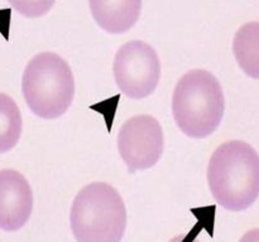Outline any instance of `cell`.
I'll return each mask as SVG.
<instances>
[{"mask_svg": "<svg viewBox=\"0 0 259 242\" xmlns=\"http://www.w3.org/2000/svg\"><path fill=\"white\" fill-rule=\"evenodd\" d=\"M207 183L215 201L230 212H242L259 197V155L240 140L222 144L207 165Z\"/></svg>", "mask_w": 259, "mask_h": 242, "instance_id": "6da1fadb", "label": "cell"}, {"mask_svg": "<svg viewBox=\"0 0 259 242\" xmlns=\"http://www.w3.org/2000/svg\"><path fill=\"white\" fill-rule=\"evenodd\" d=\"M224 92L212 73L192 70L177 82L172 96V112L180 130L194 139L211 135L223 120Z\"/></svg>", "mask_w": 259, "mask_h": 242, "instance_id": "7a4b0ae2", "label": "cell"}, {"mask_svg": "<svg viewBox=\"0 0 259 242\" xmlns=\"http://www.w3.org/2000/svg\"><path fill=\"white\" fill-rule=\"evenodd\" d=\"M70 226L77 242H121L126 228V208L113 186L94 182L73 199Z\"/></svg>", "mask_w": 259, "mask_h": 242, "instance_id": "3957f363", "label": "cell"}, {"mask_svg": "<svg viewBox=\"0 0 259 242\" xmlns=\"http://www.w3.org/2000/svg\"><path fill=\"white\" fill-rule=\"evenodd\" d=\"M22 92L28 107L38 117H60L68 110L75 96L71 67L57 53H38L23 73Z\"/></svg>", "mask_w": 259, "mask_h": 242, "instance_id": "277c9868", "label": "cell"}, {"mask_svg": "<svg viewBox=\"0 0 259 242\" xmlns=\"http://www.w3.org/2000/svg\"><path fill=\"white\" fill-rule=\"evenodd\" d=\"M113 73L116 86L126 97L142 100L156 91L161 62L152 45L143 40H131L116 50Z\"/></svg>", "mask_w": 259, "mask_h": 242, "instance_id": "5b68a950", "label": "cell"}, {"mask_svg": "<svg viewBox=\"0 0 259 242\" xmlns=\"http://www.w3.org/2000/svg\"><path fill=\"white\" fill-rule=\"evenodd\" d=\"M164 148L161 124L151 115L129 118L118 134V150L131 174L158 163Z\"/></svg>", "mask_w": 259, "mask_h": 242, "instance_id": "8992f818", "label": "cell"}, {"mask_svg": "<svg viewBox=\"0 0 259 242\" xmlns=\"http://www.w3.org/2000/svg\"><path fill=\"white\" fill-rule=\"evenodd\" d=\"M33 193L23 174L13 169L0 170V229L15 232L29 219Z\"/></svg>", "mask_w": 259, "mask_h": 242, "instance_id": "52a82bcc", "label": "cell"}, {"mask_svg": "<svg viewBox=\"0 0 259 242\" xmlns=\"http://www.w3.org/2000/svg\"><path fill=\"white\" fill-rule=\"evenodd\" d=\"M96 24L110 34H123L136 25L142 0H89Z\"/></svg>", "mask_w": 259, "mask_h": 242, "instance_id": "ba28073f", "label": "cell"}, {"mask_svg": "<svg viewBox=\"0 0 259 242\" xmlns=\"http://www.w3.org/2000/svg\"><path fill=\"white\" fill-rule=\"evenodd\" d=\"M233 53L239 67L249 77L259 78V22H249L238 29Z\"/></svg>", "mask_w": 259, "mask_h": 242, "instance_id": "9c48e42d", "label": "cell"}, {"mask_svg": "<svg viewBox=\"0 0 259 242\" xmlns=\"http://www.w3.org/2000/svg\"><path fill=\"white\" fill-rule=\"evenodd\" d=\"M22 129V113L17 102L9 95L0 92V154L15 148Z\"/></svg>", "mask_w": 259, "mask_h": 242, "instance_id": "30bf717a", "label": "cell"}, {"mask_svg": "<svg viewBox=\"0 0 259 242\" xmlns=\"http://www.w3.org/2000/svg\"><path fill=\"white\" fill-rule=\"evenodd\" d=\"M10 7L20 15L29 19L40 18L47 14L56 0H8Z\"/></svg>", "mask_w": 259, "mask_h": 242, "instance_id": "8fae6325", "label": "cell"}, {"mask_svg": "<svg viewBox=\"0 0 259 242\" xmlns=\"http://www.w3.org/2000/svg\"><path fill=\"white\" fill-rule=\"evenodd\" d=\"M199 232H196V229H194L190 233H185V234H177L175 236L174 238L169 239L168 242H201L197 237Z\"/></svg>", "mask_w": 259, "mask_h": 242, "instance_id": "7c38bea8", "label": "cell"}, {"mask_svg": "<svg viewBox=\"0 0 259 242\" xmlns=\"http://www.w3.org/2000/svg\"><path fill=\"white\" fill-rule=\"evenodd\" d=\"M239 242H259V228L250 229L245 232Z\"/></svg>", "mask_w": 259, "mask_h": 242, "instance_id": "4fadbf2b", "label": "cell"}]
</instances>
